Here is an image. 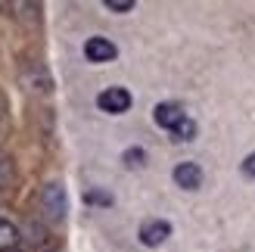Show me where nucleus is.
Listing matches in <instances>:
<instances>
[{"mask_svg": "<svg viewBox=\"0 0 255 252\" xmlns=\"http://www.w3.org/2000/svg\"><path fill=\"white\" fill-rule=\"evenodd\" d=\"M16 243H19V231H16V224L0 221V252L16 249Z\"/></svg>", "mask_w": 255, "mask_h": 252, "instance_id": "0eeeda50", "label": "nucleus"}, {"mask_svg": "<svg viewBox=\"0 0 255 252\" xmlns=\"http://www.w3.org/2000/svg\"><path fill=\"white\" fill-rule=\"evenodd\" d=\"M116 53L119 50L109 37H91V41L84 44V56L91 62H109V59H116Z\"/></svg>", "mask_w": 255, "mask_h": 252, "instance_id": "39448f33", "label": "nucleus"}, {"mask_svg": "<svg viewBox=\"0 0 255 252\" xmlns=\"http://www.w3.org/2000/svg\"><path fill=\"white\" fill-rule=\"evenodd\" d=\"M12 184V159L0 153V190H6Z\"/></svg>", "mask_w": 255, "mask_h": 252, "instance_id": "1a4fd4ad", "label": "nucleus"}, {"mask_svg": "<svg viewBox=\"0 0 255 252\" xmlns=\"http://www.w3.org/2000/svg\"><path fill=\"white\" fill-rule=\"evenodd\" d=\"M143 159H146V153L140 146H134V149H128V153H125V165L128 168H140V165H143Z\"/></svg>", "mask_w": 255, "mask_h": 252, "instance_id": "9d476101", "label": "nucleus"}, {"mask_svg": "<svg viewBox=\"0 0 255 252\" xmlns=\"http://www.w3.org/2000/svg\"><path fill=\"white\" fill-rule=\"evenodd\" d=\"M3 125H6V103H3V97H0V134H3Z\"/></svg>", "mask_w": 255, "mask_h": 252, "instance_id": "4468645a", "label": "nucleus"}, {"mask_svg": "<svg viewBox=\"0 0 255 252\" xmlns=\"http://www.w3.org/2000/svg\"><path fill=\"white\" fill-rule=\"evenodd\" d=\"M174 184L184 187V190H199L202 187V168L196 162H181V165L174 168Z\"/></svg>", "mask_w": 255, "mask_h": 252, "instance_id": "423d86ee", "label": "nucleus"}, {"mask_svg": "<svg viewBox=\"0 0 255 252\" xmlns=\"http://www.w3.org/2000/svg\"><path fill=\"white\" fill-rule=\"evenodd\" d=\"M243 174H246V178H255V153L246 156V162H243Z\"/></svg>", "mask_w": 255, "mask_h": 252, "instance_id": "ddd939ff", "label": "nucleus"}, {"mask_svg": "<svg viewBox=\"0 0 255 252\" xmlns=\"http://www.w3.org/2000/svg\"><path fill=\"white\" fill-rule=\"evenodd\" d=\"M193 137H196V122H193V119L181 122V125L171 131V140H174V143H187V140H193Z\"/></svg>", "mask_w": 255, "mask_h": 252, "instance_id": "6e6552de", "label": "nucleus"}, {"mask_svg": "<svg viewBox=\"0 0 255 252\" xmlns=\"http://www.w3.org/2000/svg\"><path fill=\"white\" fill-rule=\"evenodd\" d=\"M106 9H112V12H131L134 0H106Z\"/></svg>", "mask_w": 255, "mask_h": 252, "instance_id": "f8f14e48", "label": "nucleus"}, {"mask_svg": "<svg viewBox=\"0 0 255 252\" xmlns=\"http://www.w3.org/2000/svg\"><path fill=\"white\" fill-rule=\"evenodd\" d=\"M152 119H156L159 128L174 131L181 122H187V112H184V106H181V103H159L156 109H152Z\"/></svg>", "mask_w": 255, "mask_h": 252, "instance_id": "7ed1b4c3", "label": "nucleus"}, {"mask_svg": "<svg viewBox=\"0 0 255 252\" xmlns=\"http://www.w3.org/2000/svg\"><path fill=\"white\" fill-rule=\"evenodd\" d=\"M41 203L47 209V215L50 218H66V190H62L59 184H47L44 187V196H41Z\"/></svg>", "mask_w": 255, "mask_h": 252, "instance_id": "20e7f679", "label": "nucleus"}, {"mask_svg": "<svg viewBox=\"0 0 255 252\" xmlns=\"http://www.w3.org/2000/svg\"><path fill=\"white\" fill-rule=\"evenodd\" d=\"M84 203H91V206H112V196L103 193V190H91V193H84Z\"/></svg>", "mask_w": 255, "mask_h": 252, "instance_id": "9b49d317", "label": "nucleus"}, {"mask_svg": "<svg viewBox=\"0 0 255 252\" xmlns=\"http://www.w3.org/2000/svg\"><path fill=\"white\" fill-rule=\"evenodd\" d=\"M97 106L103 112H109V116H122V112L131 109V94H128L125 87H106V91L97 97Z\"/></svg>", "mask_w": 255, "mask_h": 252, "instance_id": "f257e3e1", "label": "nucleus"}, {"mask_svg": "<svg viewBox=\"0 0 255 252\" xmlns=\"http://www.w3.org/2000/svg\"><path fill=\"white\" fill-rule=\"evenodd\" d=\"M171 237V224L165 218H149L140 224V243L143 246H162Z\"/></svg>", "mask_w": 255, "mask_h": 252, "instance_id": "f03ea898", "label": "nucleus"}]
</instances>
